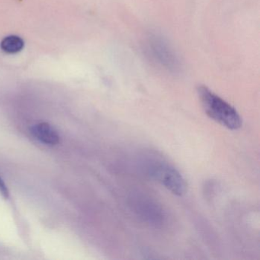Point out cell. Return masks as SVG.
<instances>
[{
    "mask_svg": "<svg viewBox=\"0 0 260 260\" xmlns=\"http://www.w3.org/2000/svg\"><path fill=\"white\" fill-rule=\"evenodd\" d=\"M198 94L201 104L208 117L231 130H237L241 127V118L229 103L205 86L198 88Z\"/></svg>",
    "mask_w": 260,
    "mask_h": 260,
    "instance_id": "1",
    "label": "cell"
},
{
    "mask_svg": "<svg viewBox=\"0 0 260 260\" xmlns=\"http://www.w3.org/2000/svg\"><path fill=\"white\" fill-rule=\"evenodd\" d=\"M144 46L145 54L153 63L171 72L179 71V57L164 37L157 34L149 35L144 41Z\"/></svg>",
    "mask_w": 260,
    "mask_h": 260,
    "instance_id": "2",
    "label": "cell"
},
{
    "mask_svg": "<svg viewBox=\"0 0 260 260\" xmlns=\"http://www.w3.org/2000/svg\"><path fill=\"white\" fill-rule=\"evenodd\" d=\"M150 175L173 194L182 196L186 191L187 184L178 170L167 164H156L150 169Z\"/></svg>",
    "mask_w": 260,
    "mask_h": 260,
    "instance_id": "3",
    "label": "cell"
},
{
    "mask_svg": "<svg viewBox=\"0 0 260 260\" xmlns=\"http://www.w3.org/2000/svg\"><path fill=\"white\" fill-rule=\"evenodd\" d=\"M30 132L36 140L46 145H56L60 141L57 131L48 123L42 122L35 124L30 129Z\"/></svg>",
    "mask_w": 260,
    "mask_h": 260,
    "instance_id": "4",
    "label": "cell"
},
{
    "mask_svg": "<svg viewBox=\"0 0 260 260\" xmlns=\"http://www.w3.org/2000/svg\"><path fill=\"white\" fill-rule=\"evenodd\" d=\"M24 41L19 36H10L6 37L1 42L0 47L3 51L8 54H16L22 51L24 48Z\"/></svg>",
    "mask_w": 260,
    "mask_h": 260,
    "instance_id": "5",
    "label": "cell"
},
{
    "mask_svg": "<svg viewBox=\"0 0 260 260\" xmlns=\"http://www.w3.org/2000/svg\"><path fill=\"white\" fill-rule=\"evenodd\" d=\"M0 191L2 192V194H4L6 198H8V188H7V185L4 183V180H3L1 177H0Z\"/></svg>",
    "mask_w": 260,
    "mask_h": 260,
    "instance_id": "6",
    "label": "cell"
}]
</instances>
